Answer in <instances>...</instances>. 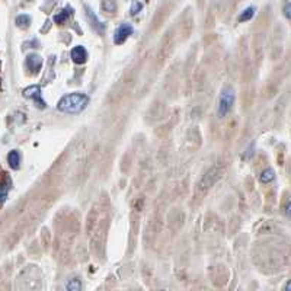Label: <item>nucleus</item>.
Here are the masks:
<instances>
[{"label":"nucleus","instance_id":"f257e3e1","mask_svg":"<svg viewBox=\"0 0 291 291\" xmlns=\"http://www.w3.org/2000/svg\"><path fill=\"white\" fill-rule=\"evenodd\" d=\"M87 103H89V98L86 95L75 92V94L63 96L57 103V108L58 111L64 114H80L87 106Z\"/></svg>","mask_w":291,"mask_h":291},{"label":"nucleus","instance_id":"f03ea898","mask_svg":"<svg viewBox=\"0 0 291 291\" xmlns=\"http://www.w3.org/2000/svg\"><path fill=\"white\" fill-rule=\"evenodd\" d=\"M235 103V92L232 87H225L220 95V101H218V117L223 118L227 114L230 113V109L233 108Z\"/></svg>","mask_w":291,"mask_h":291},{"label":"nucleus","instance_id":"7ed1b4c3","mask_svg":"<svg viewBox=\"0 0 291 291\" xmlns=\"http://www.w3.org/2000/svg\"><path fill=\"white\" fill-rule=\"evenodd\" d=\"M24 96L25 98H28V99H32L34 102L37 103L38 108H41V109H44L47 105L46 102L42 101V96H41V87L39 86H29L27 87L25 91H24Z\"/></svg>","mask_w":291,"mask_h":291},{"label":"nucleus","instance_id":"20e7f679","mask_svg":"<svg viewBox=\"0 0 291 291\" xmlns=\"http://www.w3.org/2000/svg\"><path fill=\"white\" fill-rule=\"evenodd\" d=\"M134 28L130 24H121L118 28L115 29V34H114V42L115 44H122L127 38L132 35Z\"/></svg>","mask_w":291,"mask_h":291},{"label":"nucleus","instance_id":"39448f33","mask_svg":"<svg viewBox=\"0 0 291 291\" xmlns=\"http://www.w3.org/2000/svg\"><path fill=\"white\" fill-rule=\"evenodd\" d=\"M70 56H72V60L75 61L76 64H83L86 60H87V51H86L85 47L77 46V47L72 50Z\"/></svg>","mask_w":291,"mask_h":291},{"label":"nucleus","instance_id":"423d86ee","mask_svg":"<svg viewBox=\"0 0 291 291\" xmlns=\"http://www.w3.org/2000/svg\"><path fill=\"white\" fill-rule=\"evenodd\" d=\"M25 64L28 67L32 73H37L38 70L42 66V58L38 56V54H29L25 60Z\"/></svg>","mask_w":291,"mask_h":291},{"label":"nucleus","instance_id":"0eeeda50","mask_svg":"<svg viewBox=\"0 0 291 291\" xmlns=\"http://www.w3.org/2000/svg\"><path fill=\"white\" fill-rule=\"evenodd\" d=\"M10 185H12V182H10L9 178H5L3 181H0V204H3L6 201L8 195H9Z\"/></svg>","mask_w":291,"mask_h":291},{"label":"nucleus","instance_id":"6e6552de","mask_svg":"<svg viewBox=\"0 0 291 291\" xmlns=\"http://www.w3.org/2000/svg\"><path fill=\"white\" fill-rule=\"evenodd\" d=\"M86 15H87L89 20L92 22V27H94L96 31H99V32H103V29H105V25H103L102 22L98 19V16H96L94 12L91 10V8H86Z\"/></svg>","mask_w":291,"mask_h":291},{"label":"nucleus","instance_id":"1a4fd4ad","mask_svg":"<svg viewBox=\"0 0 291 291\" xmlns=\"http://www.w3.org/2000/svg\"><path fill=\"white\" fill-rule=\"evenodd\" d=\"M8 163L12 169H19V165H20V153L18 150H12L9 151L8 154Z\"/></svg>","mask_w":291,"mask_h":291},{"label":"nucleus","instance_id":"9d476101","mask_svg":"<svg viewBox=\"0 0 291 291\" xmlns=\"http://www.w3.org/2000/svg\"><path fill=\"white\" fill-rule=\"evenodd\" d=\"M72 12H73V9H72L70 6H67L64 10H60L56 16H54V22H56V24H58V25L64 24L67 19H69V16L72 15Z\"/></svg>","mask_w":291,"mask_h":291},{"label":"nucleus","instance_id":"9b49d317","mask_svg":"<svg viewBox=\"0 0 291 291\" xmlns=\"http://www.w3.org/2000/svg\"><path fill=\"white\" fill-rule=\"evenodd\" d=\"M16 25H18L19 28H24L27 29L31 25V16L27 15V13H24V15H19L18 18H16Z\"/></svg>","mask_w":291,"mask_h":291},{"label":"nucleus","instance_id":"f8f14e48","mask_svg":"<svg viewBox=\"0 0 291 291\" xmlns=\"http://www.w3.org/2000/svg\"><path fill=\"white\" fill-rule=\"evenodd\" d=\"M274 178H275V173H274L273 169H265L259 175V181L262 182V184H270V182H273Z\"/></svg>","mask_w":291,"mask_h":291},{"label":"nucleus","instance_id":"ddd939ff","mask_svg":"<svg viewBox=\"0 0 291 291\" xmlns=\"http://www.w3.org/2000/svg\"><path fill=\"white\" fill-rule=\"evenodd\" d=\"M255 15V8L254 6H249L248 9H244L240 15H239V22H246V20H251L254 18Z\"/></svg>","mask_w":291,"mask_h":291},{"label":"nucleus","instance_id":"4468645a","mask_svg":"<svg viewBox=\"0 0 291 291\" xmlns=\"http://www.w3.org/2000/svg\"><path fill=\"white\" fill-rule=\"evenodd\" d=\"M66 288L70 291H79L82 288V282L79 281L77 278H73V280H70V281L67 282Z\"/></svg>","mask_w":291,"mask_h":291},{"label":"nucleus","instance_id":"2eb2a0df","mask_svg":"<svg viewBox=\"0 0 291 291\" xmlns=\"http://www.w3.org/2000/svg\"><path fill=\"white\" fill-rule=\"evenodd\" d=\"M102 8L106 12H114L115 10V2L114 0H103Z\"/></svg>","mask_w":291,"mask_h":291},{"label":"nucleus","instance_id":"dca6fc26","mask_svg":"<svg viewBox=\"0 0 291 291\" xmlns=\"http://www.w3.org/2000/svg\"><path fill=\"white\" fill-rule=\"evenodd\" d=\"M284 15H285V18H287V19L291 18L290 0H285V5H284Z\"/></svg>","mask_w":291,"mask_h":291},{"label":"nucleus","instance_id":"f3484780","mask_svg":"<svg viewBox=\"0 0 291 291\" xmlns=\"http://www.w3.org/2000/svg\"><path fill=\"white\" fill-rule=\"evenodd\" d=\"M141 8H143V5H141L140 2H134L131 6V15H137L141 10Z\"/></svg>","mask_w":291,"mask_h":291},{"label":"nucleus","instance_id":"a211bd4d","mask_svg":"<svg viewBox=\"0 0 291 291\" xmlns=\"http://www.w3.org/2000/svg\"><path fill=\"white\" fill-rule=\"evenodd\" d=\"M252 156H254V144H251V146L248 147V150H246V154H243V158L248 160V159H251Z\"/></svg>","mask_w":291,"mask_h":291}]
</instances>
